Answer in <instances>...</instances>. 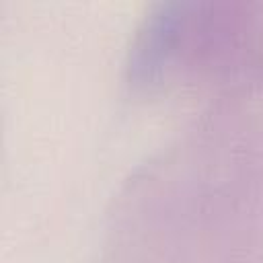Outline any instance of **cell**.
I'll list each match as a JSON object with an SVG mask.
<instances>
[{
  "mask_svg": "<svg viewBox=\"0 0 263 263\" xmlns=\"http://www.w3.org/2000/svg\"><path fill=\"white\" fill-rule=\"evenodd\" d=\"M148 35L138 43L136 47V60L129 66V72L134 78H140L142 84L150 80V76L160 68L162 60H166L168 53V37L173 33V23L166 16H156L148 23Z\"/></svg>",
  "mask_w": 263,
  "mask_h": 263,
  "instance_id": "cell-1",
  "label": "cell"
}]
</instances>
